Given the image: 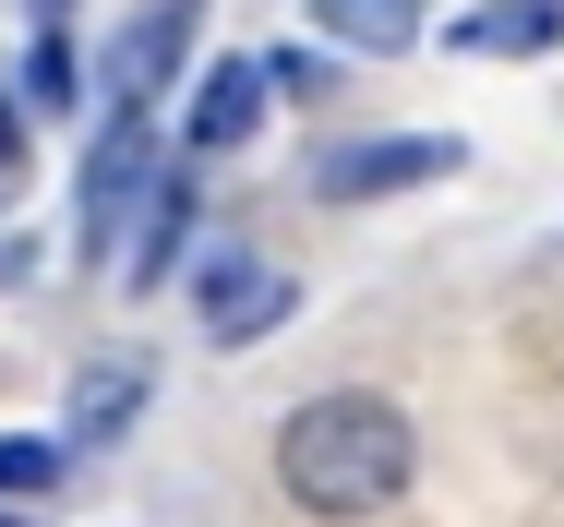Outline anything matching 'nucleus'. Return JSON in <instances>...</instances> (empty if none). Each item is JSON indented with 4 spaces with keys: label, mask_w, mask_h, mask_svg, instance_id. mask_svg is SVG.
I'll list each match as a JSON object with an SVG mask.
<instances>
[{
    "label": "nucleus",
    "mask_w": 564,
    "mask_h": 527,
    "mask_svg": "<svg viewBox=\"0 0 564 527\" xmlns=\"http://www.w3.org/2000/svg\"><path fill=\"white\" fill-rule=\"evenodd\" d=\"M409 468H421V431L397 396H313L301 420L276 431V480H289V504L301 516H384L397 492H409Z\"/></svg>",
    "instance_id": "f257e3e1"
},
{
    "label": "nucleus",
    "mask_w": 564,
    "mask_h": 527,
    "mask_svg": "<svg viewBox=\"0 0 564 527\" xmlns=\"http://www.w3.org/2000/svg\"><path fill=\"white\" fill-rule=\"evenodd\" d=\"M456 144L433 132H397V144H337L325 156V205H372V193H409V180H445Z\"/></svg>",
    "instance_id": "f03ea898"
},
{
    "label": "nucleus",
    "mask_w": 564,
    "mask_h": 527,
    "mask_svg": "<svg viewBox=\"0 0 564 527\" xmlns=\"http://www.w3.org/2000/svg\"><path fill=\"white\" fill-rule=\"evenodd\" d=\"M181 36H193V12L181 0H156V12H132L109 48V120H144V97L169 85V61H181Z\"/></svg>",
    "instance_id": "7ed1b4c3"
},
{
    "label": "nucleus",
    "mask_w": 564,
    "mask_h": 527,
    "mask_svg": "<svg viewBox=\"0 0 564 527\" xmlns=\"http://www.w3.org/2000/svg\"><path fill=\"white\" fill-rule=\"evenodd\" d=\"M276 312H289V276H276V264H240V252L205 264V323H217V348H252Z\"/></svg>",
    "instance_id": "20e7f679"
},
{
    "label": "nucleus",
    "mask_w": 564,
    "mask_h": 527,
    "mask_svg": "<svg viewBox=\"0 0 564 527\" xmlns=\"http://www.w3.org/2000/svg\"><path fill=\"white\" fill-rule=\"evenodd\" d=\"M468 61H541V48H564V0H480L468 24H445Z\"/></svg>",
    "instance_id": "39448f33"
},
{
    "label": "nucleus",
    "mask_w": 564,
    "mask_h": 527,
    "mask_svg": "<svg viewBox=\"0 0 564 527\" xmlns=\"http://www.w3.org/2000/svg\"><path fill=\"white\" fill-rule=\"evenodd\" d=\"M132 193H144V120H97V156H85V240L120 228Z\"/></svg>",
    "instance_id": "423d86ee"
},
{
    "label": "nucleus",
    "mask_w": 564,
    "mask_h": 527,
    "mask_svg": "<svg viewBox=\"0 0 564 527\" xmlns=\"http://www.w3.org/2000/svg\"><path fill=\"white\" fill-rule=\"evenodd\" d=\"M264 85H276L264 61H217V73H205V97H193V144H205V156H217V144H252Z\"/></svg>",
    "instance_id": "0eeeda50"
},
{
    "label": "nucleus",
    "mask_w": 564,
    "mask_h": 527,
    "mask_svg": "<svg viewBox=\"0 0 564 527\" xmlns=\"http://www.w3.org/2000/svg\"><path fill=\"white\" fill-rule=\"evenodd\" d=\"M132 396H144V360H97L73 384V443H120L132 431Z\"/></svg>",
    "instance_id": "6e6552de"
},
{
    "label": "nucleus",
    "mask_w": 564,
    "mask_h": 527,
    "mask_svg": "<svg viewBox=\"0 0 564 527\" xmlns=\"http://www.w3.org/2000/svg\"><path fill=\"white\" fill-rule=\"evenodd\" d=\"M313 24L337 48H409L421 36V0H313Z\"/></svg>",
    "instance_id": "1a4fd4ad"
},
{
    "label": "nucleus",
    "mask_w": 564,
    "mask_h": 527,
    "mask_svg": "<svg viewBox=\"0 0 564 527\" xmlns=\"http://www.w3.org/2000/svg\"><path fill=\"white\" fill-rule=\"evenodd\" d=\"M193 180H156V193H144V240H132V288H156V276H169V252H181V228H193Z\"/></svg>",
    "instance_id": "9d476101"
},
{
    "label": "nucleus",
    "mask_w": 564,
    "mask_h": 527,
    "mask_svg": "<svg viewBox=\"0 0 564 527\" xmlns=\"http://www.w3.org/2000/svg\"><path fill=\"white\" fill-rule=\"evenodd\" d=\"M61 480V443H0V492H48Z\"/></svg>",
    "instance_id": "9b49d317"
},
{
    "label": "nucleus",
    "mask_w": 564,
    "mask_h": 527,
    "mask_svg": "<svg viewBox=\"0 0 564 527\" xmlns=\"http://www.w3.org/2000/svg\"><path fill=\"white\" fill-rule=\"evenodd\" d=\"M12 168H24V132H12V108H0V180H12Z\"/></svg>",
    "instance_id": "f8f14e48"
},
{
    "label": "nucleus",
    "mask_w": 564,
    "mask_h": 527,
    "mask_svg": "<svg viewBox=\"0 0 564 527\" xmlns=\"http://www.w3.org/2000/svg\"><path fill=\"white\" fill-rule=\"evenodd\" d=\"M0 527H12V516H0Z\"/></svg>",
    "instance_id": "ddd939ff"
}]
</instances>
